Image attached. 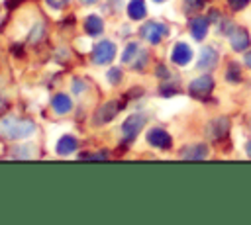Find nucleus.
I'll use <instances>...</instances> for the list:
<instances>
[{
    "mask_svg": "<svg viewBox=\"0 0 251 225\" xmlns=\"http://www.w3.org/2000/svg\"><path fill=\"white\" fill-rule=\"evenodd\" d=\"M33 131H35V123L31 119H22V117H14V115L0 119V137H4V139H10V141L25 139V137L33 135Z\"/></svg>",
    "mask_w": 251,
    "mask_h": 225,
    "instance_id": "nucleus-1",
    "label": "nucleus"
},
{
    "mask_svg": "<svg viewBox=\"0 0 251 225\" xmlns=\"http://www.w3.org/2000/svg\"><path fill=\"white\" fill-rule=\"evenodd\" d=\"M247 155L251 157V143H249V147H247Z\"/></svg>",
    "mask_w": 251,
    "mask_h": 225,
    "instance_id": "nucleus-32",
    "label": "nucleus"
},
{
    "mask_svg": "<svg viewBox=\"0 0 251 225\" xmlns=\"http://www.w3.org/2000/svg\"><path fill=\"white\" fill-rule=\"evenodd\" d=\"M155 2H165V0H155Z\"/></svg>",
    "mask_w": 251,
    "mask_h": 225,
    "instance_id": "nucleus-33",
    "label": "nucleus"
},
{
    "mask_svg": "<svg viewBox=\"0 0 251 225\" xmlns=\"http://www.w3.org/2000/svg\"><path fill=\"white\" fill-rule=\"evenodd\" d=\"M114 55H116V45H114L112 41H100V43H96L94 49H92V61H94L96 65H106V63H110V61L114 59Z\"/></svg>",
    "mask_w": 251,
    "mask_h": 225,
    "instance_id": "nucleus-4",
    "label": "nucleus"
},
{
    "mask_svg": "<svg viewBox=\"0 0 251 225\" xmlns=\"http://www.w3.org/2000/svg\"><path fill=\"white\" fill-rule=\"evenodd\" d=\"M204 6V0H184V8L186 12H196Z\"/></svg>",
    "mask_w": 251,
    "mask_h": 225,
    "instance_id": "nucleus-20",
    "label": "nucleus"
},
{
    "mask_svg": "<svg viewBox=\"0 0 251 225\" xmlns=\"http://www.w3.org/2000/svg\"><path fill=\"white\" fill-rule=\"evenodd\" d=\"M145 14H147V10H145V2L143 0H129V4H127V16L131 20H143Z\"/></svg>",
    "mask_w": 251,
    "mask_h": 225,
    "instance_id": "nucleus-16",
    "label": "nucleus"
},
{
    "mask_svg": "<svg viewBox=\"0 0 251 225\" xmlns=\"http://www.w3.org/2000/svg\"><path fill=\"white\" fill-rule=\"evenodd\" d=\"M43 31H45L43 23H37V25L31 29V33H29V43H39L41 37H43Z\"/></svg>",
    "mask_w": 251,
    "mask_h": 225,
    "instance_id": "nucleus-19",
    "label": "nucleus"
},
{
    "mask_svg": "<svg viewBox=\"0 0 251 225\" xmlns=\"http://www.w3.org/2000/svg\"><path fill=\"white\" fill-rule=\"evenodd\" d=\"M227 129H229V119L224 117V115H220V117H216V119H212V121L208 123L206 133H208V137H212V139H222V137L227 135Z\"/></svg>",
    "mask_w": 251,
    "mask_h": 225,
    "instance_id": "nucleus-7",
    "label": "nucleus"
},
{
    "mask_svg": "<svg viewBox=\"0 0 251 225\" xmlns=\"http://www.w3.org/2000/svg\"><path fill=\"white\" fill-rule=\"evenodd\" d=\"M214 88V80L212 76H198L190 82V94L194 98H208V94Z\"/></svg>",
    "mask_w": 251,
    "mask_h": 225,
    "instance_id": "nucleus-6",
    "label": "nucleus"
},
{
    "mask_svg": "<svg viewBox=\"0 0 251 225\" xmlns=\"http://www.w3.org/2000/svg\"><path fill=\"white\" fill-rule=\"evenodd\" d=\"M73 88H75V92H80V90H82V82L75 80V86H73Z\"/></svg>",
    "mask_w": 251,
    "mask_h": 225,
    "instance_id": "nucleus-28",
    "label": "nucleus"
},
{
    "mask_svg": "<svg viewBox=\"0 0 251 225\" xmlns=\"http://www.w3.org/2000/svg\"><path fill=\"white\" fill-rule=\"evenodd\" d=\"M4 108H6V104H4L2 100H0V110H4Z\"/></svg>",
    "mask_w": 251,
    "mask_h": 225,
    "instance_id": "nucleus-31",
    "label": "nucleus"
},
{
    "mask_svg": "<svg viewBox=\"0 0 251 225\" xmlns=\"http://www.w3.org/2000/svg\"><path fill=\"white\" fill-rule=\"evenodd\" d=\"M245 65H247V67L251 68V51H249V53L245 55Z\"/></svg>",
    "mask_w": 251,
    "mask_h": 225,
    "instance_id": "nucleus-29",
    "label": "nucleus"
},
{
    "mask_svg": "<svg viewBox=\"0 0 251 225\" xmlns=\"http://www.w3.org/2000/svg\"><path fill=\"white\" fill-rule=\"evenodd\" d=\"M206 31H208V20L206 18H194L190 22V33L194 39H204L206 37Z\"/></svg>",
    "mask_w": 251,
    "mask_h": 225,
    "instance_id": "nucleus-13",
    "label": "nucleus"
},
{
    "mask_svg": "<svg viewBox=\"0 0 251 225\" xmlns=\"http://www.w3.org/2000/svg\"><path fill=\"white\" fill-rule=\"evenodd\" d=\"M108 80H110V84H118L122 80V70L120 68H110L108 70Z\"/></svg>",
    "mask_w": 251,
    "mask_h": 225,
    "instance_id": "nucleus-21",
    "label": "nucleus"
},
{
    "mask_svg": "<svg viewBox=\"0 0 251 225\" xmlns=\"http://www.w3.org/2000/svg\"><path fill=\"white\" fill-rule=\"evenodd\" d=\"M120 108H122V104H118L116 100H110V102L102 104V106L98 108V112L94 113V123H96V125H102V123L112 121V119L118 115Z\"/></svg>",
    "mask_w": 251,
    "mask_h": 225,
    "instance_id": "nucleus-5",
    "label": "nucleus"
},
{
    "mask_svg": "<svg viewBox=\"0 0 251 225\" xmlns=\"http://www.w3.org/2000/svg\"><path fill=\"white\" fill-rule=\"evenodd\" d=\"M216 63H218V53L212 47H204L198 57V68H202V70L212 68V67H216Z\"/></svg>",
    "mask_w": 251,
    "mask_h": 225,
    "instance_id": "nucleus-11",
    "label": "nucleus"
},
{
    "mask_svg": "<svg viewBox=\"0 0 251 225\" xmlns=\"http://www.w3.org/2000/svg\"><path fill=\"white\" fill-rule=\"evenodd\" d=\"M84 4H94V2H98V0H82Z\"/></svg>",
    "mask_w": 251,
    "mask_h": 225,
    "instance_id": "nucleus-30",
    "label": "nucleus"
},
{
    "mask_svg": "<svg viewBox=\"0 0 251 225\" xmlns=\"http://www.w3.org/2000/svg\"><path fill=\"white\" fill-rule=\"evenodd\" d=\"M157 74H159V76H169V72H167V68H165V67H159Z\"/></svg>",
    "mask_w": 251,
    "mask_h": 225,
    "instance_id": "nucleus-27",
    "label": "nucleus"
},
{
    "mask_svg": "<svg viewBox=\"0 0 251 225\" xmlns=\"http://www.w3.org/2000/svg\"><path fill=\"white\" fill-rule=\"evenodd\" d=\"M227 4H229L233 10H241V8H245V6L249 4V0H227Z\"/></svg>",
    "mask_w": 251,
    "mask_h": 225,
    "instance_id": "nucleus-25",
    "label": "nucleus"
},
{
    "mask_svg": "<svg viewBox=\"0 0 251 225\" xmlns=\"http://www.w3.org/2000/svg\"><path fill=\"white\" fill-rule=\"evenodd\" d=\"M171 59H173L175 65H180V67L182 65H188L190 59H192V49L186 43H176L175 49H173V53H171Z\"/></svg>",
    "mask_w": 251,
    "mask_h": 225,
    "instance_id": "nucleus-9",
    "label": "nucleus"
},
{
    "mask_svg": "<svg viewBox=\"0 0 251 225\" xmlns=\"http://www.w3.org/2000/svg\"><path fill=\"white\" fill-rule=\"evenodd\" d=\"M139 45L137 43H127V47H126V51H124V55H122V61L124 63H131L133 61V57H137L139 55Z\"/></svg>",
    "mask_w": 251,
    "mask_h": 225,
    "instance_id": "nucleus-18",
    "label": "nucleus"
},
{
    "mask_svg": "<svg viewBox=\"0 0 251 225\" xmlns=\"http://www.w3.org/2000/svg\"><path fill=\"white\" fill-rule=\"evenodd\" d=\"M45 2H47V4L51 6V8L59 10V8H65V6H67V4L71 2V0H45Z\"/></svg>",
    "mask_w": 251,
    "mask_h": 225,
    "instance_id": "nucleus-26",
    "label": "nucleus"
},
{
    "mask_svg": "<svg viewBox=\"0 0 251 225\" xmlns=\"http://www.w3.org/2000/svg\"><path fill=\"white\" fill-rule=\"evenodd\" d=\"M75 149H76V139L71 137V135H63L57 143V155H61V157H67V155L75 153Z\"/></svg>",
    "mask_w": 251,
    "mask_h": 225,
    "instance_id": "nucleus-14",
    "label": "nucleus"
},
{
    "mask_svg": "<svg viewBox=\"0 0 251 225\" xmlns=\"http://www.w3.org/2000/svg\"><path fill=\"white\" fill-rule=\"evenodd\" d=\"M51 106H53V110L57 112V113H69L71 110H73V102H71V98L67 96V94H57V96H53V100H51Z\"/></svg>",
    "mask_w": 251,
    "mask_h": 225,
    "instance_id": "nucleus-12",
    "label": "nucleus"
},
{
    "mask_svg": "<svg viewBox=\"0 0 251 225\" xmlns=\"http://www.w3.org/2000/svg\"><path fill=\"white\" fill-rule=\"evenodd\" d=\"M147 143L153 145V147H157V149H169L171 143H173V139H171V135L165 129L155 127V129H151L147 133Z\"/></svg>",
    "mask_w": 251,
    "mask_h": 225,
    "instance_id": "nucleus-8",
    "label": "nucleus"
},
{
    "mask_svg": "<svg viewBox=\"0 0 251 225\" xmlns=\"http://www.w3.org/2000/svg\"><path fill=\"white\" fill-rule=\"evenodd\" d=\"M229 43L235 51H245L249 47V33L245 29H235L229 33Z\"/></svg>",
    "mask_w": 251,
    "mask_h": 225,
    "instance_id": "nucleus-10",
    "label": "nucleus"
},
{
    "mask_svg": "<svg viewBox=\"0 0 251 225\" xmlns=\"http://www.w3.org/2000/svg\"><path fill=\"white\" fill-rule=\"evenodd\" d=\"M84 29H86L88 35H100L102 29H104V23L98 16H88L86 22H84Z\"/></svg>",
    "mask_w": 251,
    "mask_h": 225,
    "instance_id": "nucleus-17",
    "label": "nucleus"
},
{
    "mask_svg": "<svg viewBox=\"0 0 251 225\" xmlns=\"http://www.w3.org/2000/svg\"><path fill=\"white\" fill-rule=\"evenodd\" d=\"M167 33H169V27L161 22H145L141 25V37L153 45L159 43L163 37H167Z\"/></svg>",
    "mask_w": 251,
    "mask_h": 225,
    "instance_id": "nucleus-2",
    "label": "nucleus"
},
{
    "mask_svg": "<svg viewBox=\"0 0 251 225\" xmlns=\"http://www.w3.org/2000/svg\"><path fill=\"white\" fill-rule=\"evenodd\" d=\"M106 157H108V153H94V155L82 153V155H80V158H94V160H104Z\"/></svg>",
    "mask_w": 251,
    "mask_h": 225,
    "instance_id": "nucleus-24",
    "label": "nucleus"
},
{
    "mask_svg": "<svg viewBox=\"0 0 251 225\" xmlns=\"http://www.w3.org/2000/svg\"><path fill=\"white\" fill-rule=\"evenodd\" d=\"M206 155H208V149L204 145H192V147H186L184 151H180V157L188 158V160H200V158H206Z\"/></svg>",
    "mask_w": 251,
    "mask_h": 225,
    "instance_id": "nucleus-15",
    "label": "nucleus"
},
{
    "mask_svg": "<svg viewBox=\"0 0 251 225\" xmlns=\"http://www.w3.org/2000/svg\"><path fill=\"white\" fill-rule=\"evenodd\" d=\"M226 78L231 80V82H237V80H239V68H237V65H231V67H229Z\"/></svg>",
    "mask_w": 251,
    "mask_h": 225,
    "instance_id": "nucleus-22",
    "label": "nucleus"
},
{
    "mask_svg": "<svg viewBox=\"0 0 251 225\" xmlns=\"http://www.w3.org/2000/svg\"><path fill=\"white\" fill-rule=\"evenodd\" d=\"M145 63H147V53L145 51H139V59H137V63H133V68H143L145 67Z\"/></svg>",
    "mask_w": 251,
    "mask_h": 225,
    "instance_id": "nucleus-23",
    "label": "nucleus"
},
{
    "mask_svg": "<svg viewBox=\"0 0 251 225\" xmlns=\"http://www.w3.org/2000/svg\"><path fill=\"white\" fill-rule=\"evenodd\" d=\"M145 125V117L139 115V113H133V115H127L126 121L122 123V131H124V141L129 143L137 137V133L141 131V127Z\"/></svg>",
    "mask_w": 251,
    "mask_h": 225,
    "instance_id": "nucleus-3",
    "label": "nucleus"
}]
</instances>
